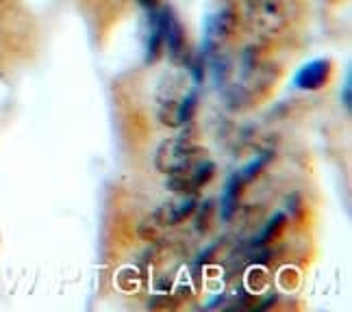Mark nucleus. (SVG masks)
Wrapping results in <instances>:
<instances>
[{"mask_svg":"<svg viewBox=\"0 0 352 312\" xmlns=\"http://www.w3.org/2000/svg\"><path fill=\"white\" fill-rule=\"evenodd\" d=\"M194 154H196V143L192 139V134L183 132L166 139L157 147L155 163L159 171H164L168 176H179L192 169Z\"/></svg>","mask_w":352,"mask_h":312,"instance_id":"nucleus-1","label":"nucleus"},{"mask_svg":"<svg viewBox=\"0 0 352 312\" xmlns=\"http://www.w3.org/2000/svg\"><path fill=\"white\" fill-rule=\"evenodd\" d=\"M235 29V13L231 9H220L205 18V31H202V54H211L220 48Z\"/></svg>","mask_w":352,"mask_h":312,"instance_id":"nucleus-2","label":"nucleus"},{"mask_svg":"<svg viewBox=\"0 0 352 312\" xmlns=\"http://www.w3.org/2000/svg\"><path fill=\"white\" fill-rule=\"evenodd\" d=\"M161 33H164V46H168V54L174 63H185V29L176 18V13L166 7L159 13Z\"/></svg>","mask_w":352,"mask_h":312,"instance_id":"nucleus-3","label":"nucleus"},{"mask_svg":"<svg viewBox=\"0 0 352 312\" xmlns=\"http://www.w3.org/2000/svg\"><path fill=\"white\" fill-rule=\"evenodd\" d=\"M250 20L263 33H276L285 24V11L278 0H250Z\"/></svg>","mask_w":352,"mask_h":312,"instance_id":"nucleus-4","label":"nucleus"},{"mask_svg":"<svg viewBox=\"0 0 352 312\" xmlns=\"http://www.w3.org/2000/svg\"><path fill=\"white\" fill-rule=\"evenodd\" d=\"M333 74V63L329 59H316L305 63L294 76V87L302 91H318L329 83Z\"/></svg>","mask_w":352,"mask_h":312,"instance_id":"nucleus-5","label":"nucleus"},{"mask_svg":"<svg viewBox=\"0 0 352 312\" xmlns=\"http://www.w3.org/2000/svg\"><path fill=\"white\" fill-rule=\"evenodd\" d=\"M194 206H196L194 197H181V200L170 202V204H164V206H161V208L151 217V221H153L157 228L174 226V224L183 221L185 217L192 215V213H194Z\"/></svg>","mask_w":352,"mask_h":312,"instance_id":"nucleus-6","label":"nucleus"},{"mask_svg":"<svg viewBox=\"0 0 352 312\" xmlns=\"http://www.w3.org/2000/svg\"><path fill=\"white\" fill-rule=\"evenodd\" d=\"M164 48V33H161V18L159 13H153L151 18V31H148V44H146V61L155 63Z\"/></svg>","mask_w":352,"mask_h":312,"instance_id":"nucleus-7","label":"nucleus"},{"mask_svg":"<svg viewBox=\"0 0 352 312\" xmlns=\"http://www.w3.org/2000/svg\"><path fill=\"white\" fill-rule=\"evenodd\" d=\"M239 184H241V178L235 173L228 178L226 187H224V193H222V219H231V215L235 213L237 208V197H239Z\"/></svg>","mask_w":352,"mask_h":312,"instance_id":"nucleus-8","label":"nucleus"},{"mask_svg":"<svg viewBox=\"0 0 352 312\" xmlns=\"http://www.w3.org/2000/svg\"><path fill=\"white\" fill-rule=\"evenodd\" d=\"M267 158H270V156H267V154H263V156H259V158H256V160H252L248 167H243V169H241V171L237 173L239 178H241V182H246V180H252L254 176L259 173V169H261V167L265 165V163H267Z\"/></svg>","mask_w":352,"mask_h":312,"instance_id":"nucleus-9","label":"nucleus"},{"mask_svg":"<svg viewBox=\"0 0 352 312\" xmlns=\"http://www.w3.org/2000/svg\"><path fill=\"white\" fill-rule=\"evenodd\" d=\"M189 72H192V76H194V83L200 85L202 76H205V63H202V57H196L192 63H189Z\"/></svg>","mask_w":352,"mask_h":312,"instance_id":"nucleus-10","label":"nucleus"},{"mask_svg":"<svg viewBox=\"0 0 352 312\" xmlns=\"http://www.w3.org/2000/svg\"><path fill=\"white\" fill-rule=\"evenodd\" d=\"M342 104L346 108H350V104H352V74H350V70L346 72V80L342 87Z\"/></svg>","mask_w":352,"mask_h":312,"instance_id":"nucleus-11","label":"nucleus"},{"mask_svg":"<svg viewBox=\"0 0 352 312\" xmlns=\"http://www.w3.org/2000/svg\"><path fill=\"white\" fill-rule=\"evenodd\" d=\"M140 5L146 7V9H153L157 5V0H140Z\"/></svg>","mask_w":352,"mask_h":312,"instance_id":"nucleus-12","label":"nucleus"}]
</instances>
